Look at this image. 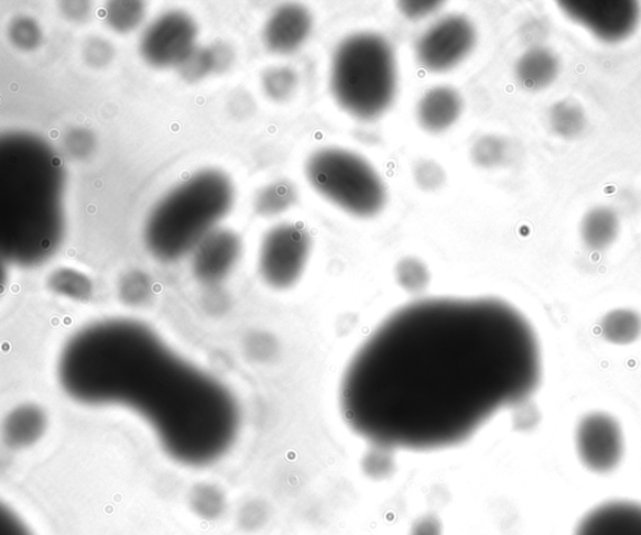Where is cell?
Returning <instances> with one entry per match:
<instances>
[{
    "mask_svg": "<svg viewBox=\"0 0 641 535\" xmlns=\"http://www.w3.org/2000/svg\"><path fill=\"white\" fill-rule=\"evenodd\" d=\"M529 320L499 298H428L373 330L343 376L340 410L371 446L438 450L470 439L542 382Z\"/></svg>",
    "mask_w": 641,
    "mask_h": 535,
    "instance_id": "6da1fadb",
    "label": "cell"
},
{
    "mask_svg": "<svg viewBox=\"0 0 641 535\" xmlns=\"http://www.w3.org/2000/svg\"><path fill=\"white\" fill-rule=\"evenodd\" d=\"M59 380L82 404L139 414L164 454L183 466L217 462L240 430L231 392L133 320L109 319L79 330L63 349Z\"/></svg>",
    "mask_w": 641,
    "mask_h": 535,
    "instance_id": "7a4b0ae2",
    "label": "cell"
},
{
    "mask_svg": "<svg viewBox=\"0 0 641 535\" xmlns=\"http://www.w3.org/2000/svg\"><path fill=\"white\" fill-rule=\"evenodd\" d=\"M66 173L41 137L12 132L0 141V251L9 262L47 261L64 234Z\"/></svg>",
    "mask_w": 641,
    "mask_h": 535,
    "instance_id": "3957f363",
    "label": "cell"
},
{
    "mask_svg": "<svg viewBox=\"0 0 641 535\" xmlns=\"http://www.w3.org/2000/svg\"><path fill=\"white\" fill-rule=\"evenodd\" d=\"M232 182L218 170L200 171L178 184L151 210L144 243L162 262H175L195 251L231 210Z\"/></svg>",
    "mask_w": 641,
    "mask_h": 535,
    "instance_id": "277c9868",
    "label": "cell"
},
{
    "mask_svg": "<svg viewBox=\"0 0 641 535\" xmlns=\"http://www.w3.org/2000/svg\"><path fill=\"white\" fill-rule=\"evenodd\" d=\"M398 83L396 53L383 35L355 33L337 45L329 88L347 114L360 121L380 118L395 100Z\"/></svg>",
    "mask_w": 641,
    "mask_h": 535,
    "instance_id": "5b68a950",
    "label": "cell"
},
{
    "mask_svg": "<svg viewBox=\"0 0 641 535\" xmlns=\"http://www.w3.org/2000/svg\"><path fill=\"white\" fill-rule=\"evenodd\" d=\"M306 178L320 197L357 218L381 214L388 190L363 156L343 148H320L308 156Z\"/></svg>",
    "mask_w": 641,
    "mask_h": 535,
    "instance_id": "8992f818",
    "label": "cell"
},
{
    "mask_svg": "<svg viewBox=\"0 0 641 535\" xmlns=\"http://www.w3.org/2000/svg\"><path fill=\"white\" fill-rule=\"evenodd\" d=\"M313 239L307 229L296 223H282L269 230L260 248L259 268L262 280L271 288L286 291L304 275Z\"/></svg>",
    "mask_w": 641,
    "mask_h": 535,
    "instance_id": "52a82bcc",
    "label": "cell"
},
{
    "mask_svg": "<svg viewBox=\"0 0 641 535\" xmlns=\"http://www.w3.org/2000/svg\"><path fill=\"white\" fill-rule=\"evenodd\" d=\"M478 41L474 23L465 15H447L428 28L415 45L416 61L428 72L444 73L459 66Z\"/></svg>",
    "mask_w": 641,
    "mask_h": 535,
    "instance_id": "ba28073f",
    "label": "cell"
},
{
    "mask_svg": "<svg viewBox=\"0 0 641 535\" xmlns=\"http://www.w3.org/2000/svg\"><path fill=\"white\" fill-rule=\"evenodd\" d=\"M197 23L189 14L181 11L164 13L142 35V58L154 68H177L197 47Z\"/></svg>",
    "mask_w": 641,
    "mask_h": 535,
    "instance_id": "9c48e42d",
    "label": "cell"
},
{
    "mask_svg": "<svg viewBox=\"0 0 641 535\" xmlns=\"http://www.w3.org/2000/svg\"><path fill=\"white\" fill-rule=\"evenodd\" d=\"M575 449L582 465L590 472H612L621 463L626 450L620 423L604 412L584 415L575 429Z\"/></svg>",
    "mask_w": 641,
    "mask_h": 535,
    "instance_id": "30bf717a",
    "label": "cell"
},
{
    "mask_svg": "<svg viewBox=\"0 0 641 535\" xmlns=\"http://www.w3.org/2000/svg\"><path fill=\"white\" fill-rule=\"evenodd\" d=\"M562 11L574 22L588 30L598 40L620 43L637 31L641 9L626 0H582L558 3Z\"/></svg>",
    "mask_w": 641,
    "mask_h": 535,
    "instance_id": "8fae6325",
    "label": "cell"
},
{
    "mask_svg": "<svg viewBox=\"0 0 641 535\" xmlns=\"http://www.w3.org/2000/svg\"><path fill=\"white\" fill-rule=\"evenodd\" d=\"M241 252L240 237L228 229H216L192 252V271L200 283L217 284L232 272Z\"/></svg>",
    "mask_w": 641,
    "mask_h": 535,
    "instance_id": "7c38bea8",
    "label": "cell"
},
{
    "mask_svg": "<svg viewBox=\"0 0 641 535\" xmlns=\"http://www.w3.org/2000/svg\"><path fill=\"white\" fill-rule=\"evenodd\" d=\"M314 28V18L301 4L281 6L265 22L262 41L265 50L273 54L289 55L306 43Z\"/></svg>",
    "mask_w": 641,
    "mask_h": 535,
    "instance_id": "4fadbf2b",
    "label": "cell"
},
{
    "mask_svg": "<svg viewBox=\"0 0 641 535\" xmlns=\"http://www.w3.org/2000/svg\"><path fill=\"white\" fill-rule=\"evenodd\" d=\"M575 535H641V505L616 501L586 514Z\"/></svg>",
    "mask_w": 641,
    "mask_h": 535,
    "instance_id": "5bb4252c",
    "label": "cell"
},
{
    "mask_svg": "<svg viewBox=\"0 0 641 535\" xmlns=\"http://www.w3.org/2000/svg\"><path fill=\"white\" fill-rule=\"evenodd\" d=\"M464 101L452 87H435L421 97L416 108L417 122L426 132L437 134L453 127L463 113Z\"/></svg>",
    "mask_w": 641,
    "mask_h": 535,
    "instance_id": "9a60e30c",
    "label": "cell"
},
{
    "mask_svg": "<svg viewBox=\"0 0 641 535\" xmlns=\"http://www.w3.org/2000/svg\"><path fill=\"white\" fill-rule=\"evenodd\" d=\"M561 69V59L552 50L535 45L518 59L515 78L528 90H542L553 85Z\"/></svg>",
    "mask_w": 641,
    "mask_h": 535,
    "instance_id": "2e32d148",
    "label": "cell"
},
{
    "mask_svg": "<svg viewBox=\"0 0 641 535\" xmlns=\"http://www.w3.org/2000/svg\"><path fill=\"white\" fill-rule=\"evenodd\" d=\"M47 429V417L36 405H21L8 414L3 424V439L12 449L30 448Z\"/></svg>",
    "mask_w": 641,
    "mask_h": 535,
    "instance_id": "e0dca14e",
    "label": "cell"
},
{
    "mask_svg": "<svg viewBox=\"0 0 641 535\" xmlns=\"http://www.w3.org/2000/svg\"><path fill=\"white\" fill-rule=\"evenodd\" d=\"M620 234V218L616 210L598 206L586 211L580 223L584 245L591 252L607 251Z\"/></svg>",
    "mask_w": 641,
    "mask_h": 535,
    "instance_id": "ac0fdd59",
    "label": "cell"
},
{
    "mask_svg": "<svg viewBox=\"0 0 641 535\" xmlns=\"http://www.w3.org/2000/svg\"><path fill=\"white\" fill-rule=\"evenodd\" d=\"M599 335L611 346L627 347L641 338V315L631 308L609 310L599 321Z\"/></svg>",
    "mask_w": 641,
    "mask_h": 535,
    "instance_id": "d6986e66",
    "label": "cell"
},
{
    "mask_svg": "<svg viewBox=\"0 0 641 535\" xmlns=\"http://www.w3.org/2000/svg\"><path fill=\"white\" fill-rule=\"evenodd\" d=\"M588 124L585 110L578 101L563 99L556 101L548 112V125L552 131L564 140L580 137Z\"/></svg>",
    "mask_w": 641,
    "mask_h": 535,
    "instance_id": "ffe728a7",
    "label": "cell"
},
{
    "mask_svg": "<svg viewBox=\"0 0 641 535\" xmlns=\"http://www.w3.org/2000/svg\"><path fill=\"white\" fill-rule=\"evenodd\" d=\"M298 195L295 184L282 179L262 188L254 198V209L262 217L282 215L296 205Z\"/></svg>",
    "mask_w": 641,
    "mask_h": 535,
    "instance_id": "44dd1931",
    "label": "cell"
},
{
    "mask_svg": "<svg viewBox=\"0 0 641 535\" xmlns=\"http://www.w3.org/2000/svg\"><path fill=\"white\" fill-rule=\"evenodd\" d=\"M145 17V6L139 0H113L105 8V21L112 31L131 33L139 28Z\"/></svg>",
    "mask_w": 641,
    "mask_h": 535,
    "instance_id": "7402d4cb",
    "label": "cell"
},
{
    "mask_svg": "<svg viewBox=\"0 0 641 535\" xmlns=\"http://www.w3.org/2000/svg\"><path fill=\"white\" fill-rule=\"evenodd\" d=\"M261 85L265 96L278 103H283L296 94L298 76L291 67H271L263 72Z\"/></svg>",
    "mask_w": 641,
    "mask_h": 535,
    "instance_id": "603a6c76",
    "label": "cell"
},
{
    "mask_svg": "<svg viewBox=\"0 0 641 535\" xmlns=\"http://www.w3.org/2000/svg\"><path fill=\"white\" fill-rule=\"evenodd\" d=\"M50 288L64 297L86 301L91 294V282L87 275L69 270V268H61L50 275Z\"/></svg>",
    "mask_w": 641,
    "mask_h": 535,
    "instance_id": "cb8c5ba5",
    "label": "cell"
},
{
    "mask_svg": "<svg viewBox=\"0 0 641 535\" xmlns=\"http://www.w3.org/2000/svg\"><path fill=\"white\" fill-rule=\"evenodd\" d=\"M180 77L187 83L204 80L210 74L218 73L216 54L213 45L197 47L176 68Z\"/></svg>",
    "mask_w": 641,
    "mask_h": 535,
    "instance_id": "d4e9b609",
    "label": "cell"
},
{
    "mask_svg": "<svg viewBox=\"0 0 641 535\" xmlns=\"http://www.w3.org/2000/svg\"><path fill=\"white\" fill-rule=\"evenodd\" d=\"M191 510L199 518L213 521L219 518L226 510V500L221 491L215 485L199 484L189 495Z\"/></svg>",
    "mask_w": 641,
    "mask_h": 535,
    "instance_id": "484cf974",
    "label": "cell"
},
{
    "mask_svg": "<svg viewBox=\"0 0 641 535\" xmlns=\"http://www.w3.org/2000/svg\"><path fill=\"white\" fill-rule=\"evenodd\" d=\"M8 39L17 50L33 52L42 45L43 31L32 17L18 15L9 23Z\"/></svg>",
    "mask_w": 641,
    "mask_h": 535,
    "instance_id": "4316f807",
    "label": "cell"
},
{
    "mask_svg": "<svg viewBox=\"0 0 641 535\" xmlns=\"http://www.w3.org/2000/svg\"><path fill=\"white\" fill-rule=\"evenodd\" d=\"M395 275L400 287L410 294L423 293L430 284V272L426 264L414 256L401 260L396 264Z\"/></svg>",
    "mask_w": 641,
    "mask_h": 535,
    "instance_id": "83f0119b",
    "label": "cell"
},
{
    "mask_svg": "<svg viewBox=\"0 0 641 535\" xmlns=\"http://www.w3.org/2000/svg\"><path fill=\"white\" fill-rule=\"evenodd\" d=\"M508 143L498 135H484L471 148V159L481 168H496L506 161Z\"/></svg>",
    "mask_w": 641,
    "mask_h": 535,
    "instance_id": "f1b7e54d",
    "label": "cell"
},
{
    "mask_svg": "<svg viewBox=\"0 0 641 535\" xmlns=\"http://www.w3.org/2000/svg\"><path fill=\"white\" fill-rule=\"evenodd\" d=\"M63 145L70 159L87 160L96 150V137L86 128H75L64 137Z\"/></svg>",
    "mask_w": 641,
    "mask_h": 535,
    "instance_id": "f546056e",
    "label": "cell"
},
{
    "mask_svg": "<svg viewBox=\"0 0 641 535\" xmlns=\"http://www.w3.org/2000/svg\"><path fill=\"white\" fill-rule=\"evenodd\" d=\"M82 55L90 68L102 69L112 63L115 48L112 43L100 36H90L82 48Z\"/></svg>",
    "mask_w": 641,
    "mask_h": 535,
    "instance_id": "4dcf8cb0",
    "label": "cell"
},
{
    "mask_svg": "<svg viewBox=\"0 0 641 535\" xmlns=\"http://www.w3.org/2000/svg\"><path fill=\"white\" fill-rule=\"evenodd\" d=\"M395 450L383 447L371 446L369 454L365 456V472L373 478H387L395 469Z\"/></svg>",
    "mask_w": 641,
    "mask_h": 535,
    "instance_id": "1f68e13d",
    "label": "cell"
},
{
    "mask_svg": "<svg viewBox=\"0 0 641 535\" xmlns=\"http://www.w3.org/2000/svg\"><path fill=\"white\" fill-rule=\"evenodd\" d=\"M414 177L417 186L427 192L442 188L446 181L443 167L433 161H420L415 165Z\"/></svg>",
    "mask_w": 641,
    "mask_h": 535,
    "instance_id": "d6a6232c",
    "label": "cell"
},
{
    "mask_svg": "<svg viewBox=\"0 0 641 535\" xmlns=\"http://www.w3.org/2000/svg\"><path fill=\"white\" fill-rule=\"evenodd\" d=\"M151 291V281L142 272L128 273L121 284V293L130 303H141Z\"/></svg>",
    "mask_w": 641,
    "mask_h": 535,
    "instance_id": "836d02e7",
    "label": "cell"
},
{
    "mask_svg": "<svg viewBox=\"0 0 641 535\" xmlns=\"http://www.w3.org/2000/svg\"><path fill=\"white\" fill-rule=\"evenodd\" d=\"M444 2H399L398 8L408 20L419 21L433 15L443 8Z\"/></svg>",
    "mask_w": 641,
    "mask_h": 535,
    "instance_id": "e575fe53",
    "label": "cell"
},
{
    "mask_svg": "<svg viewBox=\"0 0 641 535\" xmlns=\"http://www.w3.org/2000/svg\"><path fill=\"white\" fill-rule=\"evenodd\" d=\"M61 13L70 22H84L91 13V3L85 0H72L59 3Z\"/></svg>",
    "mask_w": 641,
    "mask_h": 535,
    "instance_id": "d590c367",
    "label": "cell"
},
{
    "mask_svg": "<svg viewBox=\"0 0 641 535\" xmlns=\"http://www.w3.org/2000/svg\"><path fill=\"white\" fill-rule=\"evenodd\" d=\"M0 535H32V533L15 514L3 510L0 515Z\"/></svg>",
    "mask_w": 641,
    "mask_h": 535,
    "instance_id": "8d00e7d4",
    "label": "cell"
},
{
    "mask_svg": "<svg viewBox=\"0 0 641 535\" xmlns=\"http://www.w3.org/2000/svg\"><path fill=\"white\" fill-rule=\"evenodd\" d=\"M412 535H439V525L436 520H425L417 524Z\"/></svg>",
    "mask_w": 641,
    "mask_h": 535,
    "instance_id": "74e56055",
    "label": "cell"
}]
</instances>
